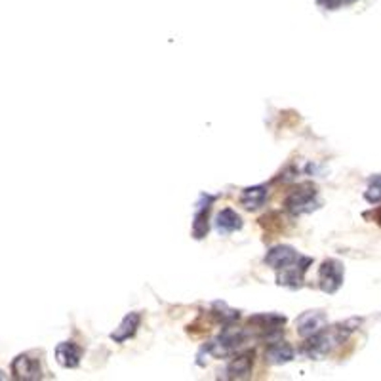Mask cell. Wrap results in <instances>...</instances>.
Masks as SVG:
<instances>
[{
  "instance_id": "7",
  "label": "cell",
  "mask_w": 381,
  "mask_h": 381,
  "mask_svg": "<svg viewBox=\"0 0 381 381\" xmlns=\"http://www.w3.org/2000/svg\"><path fill=\"white\" fill-rule=\"evenodd\" d=\"M216 202V197L214 195H206L202 193L200 198H198L197 208H195V218H193V229H190V233L197 240H202L208 234V216H210V208Z\"/></svg>"
},
{
  "instance_id": "17",
  "label": "cell",
  "mask_w": 381,
  "mask_h": 381,
  "mask_svg": "<svg viewBox=\"0 0 381 381\" xmlns=\"http://www.w3.org/2000/svg\"><path fill=\"white\" fill-rule=\"evenodd\" d=\"M354 2H359V0H317L318 6H322L324 10H339L343 6H351Z\"/></svg>"
},
{
  "instance_id": "3",
  "label": "cell",
  "mask_w": 381,
  "mask_h": 381,
  "mask_svg": "<svg viewBox=\"0 0 381 381\" xmlns=\"http://www.w3.org/2000/svg\"><path fill=\"white\" fill-rule=\"evenodd\" d=\"M286 317L278 313H260L248 318V332L260 339H275L284 330Z\"/></svg>"
},
{
  "instance_id": "8",
  "label": "cell",
  "mask_w": 381,
  "mask_h": 381,
  "mask_svg": "<svg viewBox=\"0 0 381 381\" xmlns=\"http://www.w3.org/2000/svg\"><path fill=\"white\" fill-rule=\"evenodd\" d=\"M297 254L296 250L292 246H284V244H278V246H273L269 250L265 257H263V262L267 263L269 267H273L275 271H284V269H288L292 263L297 262Z\"/></svg>"
},
{
  "instance_id": "12",
  "label": "cell",
  "mask_w": 381,
  "mask_h": 381,
  "mask_svg": "<svg viewBox=\"0 0 381 381\" xmlns=\"http://www.w3.org/2000/svg\"><path fill=\"white\" fill-rule=\"evenodd\" d=\"M140 324H142V315L140 313H130V315L122 318L119 328H114V332L111 334V339H113L114 343H124L130 338H134Z\"/></svg>"
},
{
  "instance_id": "6",
  "label": "cell",
  "mask_w": 381,
  "mask_h": 381,
  "mask_svg": "<svg viewBox=\"0 0 381 381\" xmlns=\"http://www.w3.org/2000/svg\"><path fill=\"white\" fill-rule=\"evenodd\" d=\"M10 372L14 380L20 381L43 380V368L38 364V360L29 354H17L10 364Z\"/></svg>"
},
{
  "instance_id": "14",
  "label": "cell",
  "mask_w": 381,
  "mask_h": 381,
  "mask_svg": "<svg viewBox=\"0 0 381 381\" xmlns=\"http://www.w3.org/2000/svg\"><path fill=\"white\" fill-rule=\"evenodd\" d=\"M242 229V218L233 208H223L216 218V231L219 234H231Z\"/></svg>"
},
{
  "instance_id": "1",
  "label": "cell",
  "mask_w": 381,
  "mask_h": 381,
  "mask_svg": "<svg viewBox=\"0 0 381 381\" xmlns=\"http://www.w3.org/2000/svg\"><path fill=\"white\" fill-rule=\"evenodd\" d=\"M360 324H362L360 318H349L345 322H338L334 326H322L318 332L305 338V343L299 347V353L304 354L305 359H322L334 347L341 345L354 330H359Z\"/></svg>"
},
{
  "instance_id": "9",
  "label": "cell",
  "mask_w": 381,
  "mask_h": 381,
  "mask_svg": "<svg viewBox=\"0 0 381 381\" xmlns=\"http://www.w3.org/2000/svg\"><path fill=\"white\" fill-rule=\"evenodd\" d=\"M328 322V318L322 311H307L296 320V330L301 338H309L311 334L318 332Z\"/></svg>"
},
{
  "instance_id": "13",
  "label": "cell",
  "mask_w": 381,
  "mask_h": 381,
  "mask_svg": "<svg viewBox=\"0 0 381 381\" xmlns=\"http://www.w3.org/2000/svg\"><path fill=\"white\" fill-rule=\"evenodd\" d=\"M294 354H296L294 347L286 341H271L265 349V359L269 364H286L294 359Z\"/></svg>"
},
{
  "instance_id": "18",
  "label": "cell",
  "mask_w": 381,
  "mask_h": 381,
  "mask_svg": "<svg viewBox=\"0 0 381 381\" xmlns=\"http://www.w3.org/2000/svg\"><path fill=\"white\" fill-rule=\"evenodd\" d=\"M362 216H364L366 219H370V221H374V223H378V225L381 227V206H378V208H372L370 212H364Z\"/></svg>"
},
{
  "instance_id": "16",
  "label": "cell",
  "mask_w": 381,
  "mask_h": 381,
  "mask_svg": "<svg viewBox=\"0 0 381 381\" xmlns=\"http://www.w3.org/2000/svg\"><path fill=\"white\" fill-rule=\"evenodd\" d=\"M364 198H366L370 204L381 202V174H375V176L368 179V189L364 193Z\"/></svg>"
},
{
  "instance_id": "5",
  "label": "cell",
  "mask_w": 381,
  "mask_h": 381,
  "mask_svg": "<svg viewBox=\"0 0 381 381\" xmlns=\"http://www.w3.org/2000/svg\"><path fill=\"white\" fill-rule=\"evenodd\" d=\"M313 265V257H307V255H299L296 263H292L288 269L284 271H278V276H276V284L278 286H286V288L297 290L304 286L305 273L309 271V267Z\"/></svg>"
},
{
  "instance_id": "4",
  "label": "cell",
  "mask_w": 381,
  "mask_h": 381,
  "mask_svg": "<svg viewBox=\"0 0 381 381\" xmlns=\"http://www.w3.org/2000/svg\"><path fill=\"white\" fill-rule=\"evenodd\" d=\"M345 281V267L339 260H326L318 269V286L324 294H336Z\"/></svg>"
},
{
  "instance_id": "15",
  "label": "cell",
  "mask_w": 381,
  "mask_h": 381,
  "mask_svg": "<svg viewBox=\"0 0 381 381\" xmlns=\"http://www.w3.org/2000/svg\"><path fill=\"white\" fill-rule=\"evenodd\" d=\"M267 200V187L265 185H254V187H246L240 193V204L246 210H257L262 208Z\"/></svg>"
},
{
  "instance_id": "2",
  "label": "cell",
  "mask_w": 381,
  "mask_h": 381,
  "mask_svg": "<svg viewBox=\"0 0 381 381\" xmlns=\"http://www.w3.org/2000/svg\"><path fill=\"white\" fill-rule=\"evenodd\" d=\"M317 208H320V200H318V189L313 184L297 185L296 189L290 190V195L284 200V210L292 216L311 214Z\"/></svg>"
},
{
  "instance_id": "10",
  "label": "cell",
  "mask_w": 381,
  "mask_h": 381,
  "mask_svg": "<svg viewBox=\"0 0 381 381\" xmlns=\"http://www.w3.org/2000/svg\"><path fill=\"white\" fill-rule=\"evenodd\" d=\"M56 360L59 366L78 368L82 360V349L75 341H64L56 347Z\"/></svg>"
},
{
  "instance_id": "19",
  "label": "cell",
  "mask_w": 381,
  "mask_h": 381,
  "mask_svg": "<svg viewBox=\"0 0 381 381\" xmlns=\"http://www.w3.org/2000/svg\"><path fill=\"white\" fill-rule=\"evenodd\" d=\"M4 378H6V375H2V372H0V380H4Z\"/></svg>"
},
{
  "instance_id": "11",
  "label": "cell",
  "mask_w": 381,
  "mask_h": 381,
  "mask_svg": "<svg viewBox=\"0 0 381 381\" xmlns=\"http://www.w3.org/2000/svg\"><path fill=\"white\" fill-rule=\"evenodd\" d=\"M252 366H254V353H252V351H246V353L237 354V357L227 364L225 374L227 378H231V380H242V378H248V375H250Z\"/></svg>"
}]
</instances>
